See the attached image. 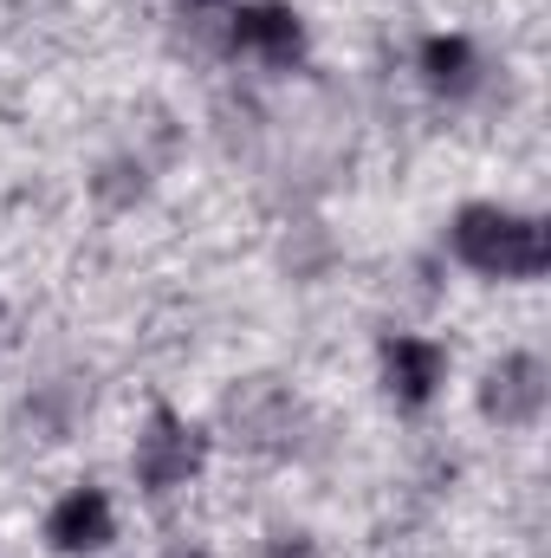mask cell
Returning a JSON list of instances; mask_svg holds the SVG:
<instances>
[{"mask_svg":"<svg viewBox=\"0 0 551 558\" xmlns=\"http://www.w3.org/2000/svg\"><path fill=\"white\" fill-rule=\"evenodd\" d=\"M448 247L480 279H539L551 267V228L539 215H513L500 202H467L448 228Z\"/></svg>","mask_w":551,"mask_h":558,"instance_id":"obj_1","label":"cell"},{"mask_svg":"<svg viewBox=\"0 0 551 558\" xmlns=\"http://www.w3.org/2000/svg\"><path fill=\"white\" fill-rule=\"evenodd\" d=\"M267 558H325V553H318L305 533H279L273 546H267Z\"/></svg>","mask_w":551,"mask_h":558,"instance_id":"obj_10","label":"cell"},{"mask_svg":"<svg viewBox=\"0 0 551 558\" xmlns=\"http://www.w3.org/2000/svg\"><path fill=\"white\" fill-rule=\"evenodd\" d=\"M46 539H52V553H65V558L105 553V546L118 539V507H111V494H105V487H72V494L46 513Z\"/></svg>","mask_w":551,"mask_h":558,"instance_id":"obj_5","label":"cell"},{"mask_svg":"<svg viewBox=\"0 0 551 558\" xmlns=\"http://www.w3.org/2000/svg\"><path fill=\"white\" fill-rule=\"evenodd\" d=\"M480 410L500 422V428H532L546 416V364L532 351H513L487 371V390H480Z\"/></svg>","mask_w":551,"mask_h":558,"instance_id":"obj_6","label":"cell"},{"mask_svg":"<svg viewBox=\"0 0 551 558\" xmlns=\"http://www.w3.org/2000/svg\"><path fill=\"white\" fill-rule=\"evenodd\" d=\"M228 410H234V422L247 428V441H254V448H285V428H292V403L279 397L273 384H254V390H247V397H234Z\"/></svg>","mask_w":551,"mask_h":558,"instance_id":"obj_8","label":"cell"},{"mask_svg":"<svg viewBox=\"0 0 551 558\" xmlns=\"http://www.w3.org/2000/svg\"><path fill=\"white\" fill-rule=\"evenodd\" d=\"M162 558H208V546H201V539H175Z\"/></svg>","mask_w":551,"mask_h":558,"instance_id":"obj_11","label":"cell"},{"mask_svg":"<svg viewBox=\"0 0 551 558\" xmlns=\"http://www.w3.org/2000/svg\"><path fill=\"white\" fill-rule=\"evenodd\" d=\"M201 461H208V435L188 416H175V410L156 403L149 422H143V435H137V454H131L137 487L156 494V500H169V494H182V487L201 474Z\"/></svg>","mask_w":551,"mask_h":558,"instance_id":"obj_2","label":"cell"},{"mask_svg":"<svg viewBox=\"0 0 551 558\" xmlns=\"http://www.w3.org/2000/svg\"><path fill=\"white\" fill-rule=\"evenodd\" d=\"M448 384V351L421 331H390L383 338V390L396 410H428Z\"/></svg>","mask_w":551,"mask_h":558,"instance_id":"obj_4","label":"cell"},{"mask_svg":"<svg viewBox=\"0 0 551 558\" xmlns=\"http://www.w3.org/2000/svg\"><path fill=\"white\" fill-rule=\"evenodd\" d=\"M175 13H182L188 26H221V20L234 13V0H175Z\"/></svg>","mask_w":551,"mask_h":558,"instance_id":"obj_9","label":"cell"},{"mask_svg":"<svg viewBox=\"0 0 551 558\" xmlns=\"http://www.w3.org/2000/svg\"><path fill=\"white\" fill-rule=\"evenodd\" d=\"M228 46L267 72H292L305 59V20L285 0H234V13L221 20Z\"/></svg>","mask_w":551,"mask_h":558,"instance_id":"obj_3","label":"cell"},{"mask_svg":"<svg viewBox=\"0 0 551 558\" xmlns=\"http://www.w3.org/2000/svg\"><path fill=\"white\" fill-rule=\"evenodd\" d=\"M415 65H421V85L441 92V98H467L480 85V52H474L467 33H428Z\"/></svg>","mask_w":551,"mask_h":558,"instance_id":"obj_7","label":"cell"}]
</instances>
